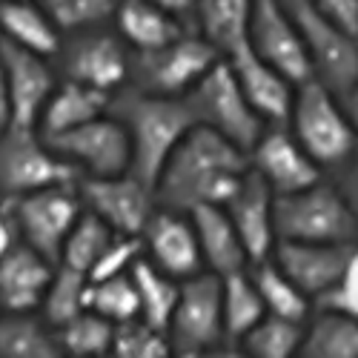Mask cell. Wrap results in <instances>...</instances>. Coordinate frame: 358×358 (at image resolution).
I'll return each mask as SVG.
<instances>
[{
  "mask_svg": "<svg viewBox=\"0 0 358 358\" xmlns=\"http://www.w3.org/2000/svg\"><path fill=\"white\" fill-rule=\"evenodd\" d=\"M250 152L215 129L195 124L172 149L158 181L161 206L189 213L201 203H227L250 175Z\"/></svg>",
  "mask_w": 358,
  "mask_h": 358,
  "instance_id": "obj_1",
  "label": "cell"
},
{
  "mask_svg": "<svg viewBox=\"0 0 358 358\" xmlns=\"http://www.w3.org/2000/svg\"><path fill=\"white\" fill-rule=\"evenodd\" d=\"M109 112L127 127L132 143V175L155 189V181L172 149L195 127L187 98L152 95L138 86H124L112 95Z\"/></svg>",
  "mask_w": 358,
  "mask_h": 358,
  "instance_id": "obj_2",
  "label": "cell"
},
{
  "mask_svg": "<svg viewBox=\"0 0 358 358\" xmlns=\"http://www.w3.org/2000/svg\"><path fill=\"white\" fill-rule=\"evenodd\" d=\"M287 127L327 175L341 166L358 146V129L350 121L341 95L315 78L295 89Z\"/></svg>",
  "mask_w": 358,
  "mask_h": 358,
  "instance_id": "obj_3",
  "label": "cell"
},
{
  "mask_svg": "<svg viewBox=\"0 0 358 358\" xmlns=\"http://www.w3.org/2000/svg\"><path fill=\"white\" fill-rule=\"evenodd\" d=\"M278 241L307 244H358V224L333 178L298 192L275 195Z\"/></svg>",
  "mask_w": 358,
  "mask_h": 358,
  "instance_id": "obj_4",
  "label": "cell"
},
{
  "mask_svg": "<svg viewBox=\"0 0 358 358\" xmlns=\"http://www.w3.org/2000/svg\"><path fill=\"white\" fill-rule=\"evenodd\" d=\"M184 98L195 115V124L215 129L218 135H224L235 146L247 149V152L264 135V129L270 127L247 101L227 57H221Z\"/></svg>",
  "mask_w": 358,
  "mask_h": 358,
  "instance_id": "obj_5",
  "label": "cell"
},
{
  "mask_svg": "<svg viewBox=\"0 0 358 358\" xmlns=\"http://www.w3.org/2000/svg\"><path fill=\"white\" fill-rule=\"evenodd\" d=\"M166 336L175 355H215L221 350L232 352L224 333V304H221V275L203 270L181 281L178 304Z\"/></svg>",
  "mask_w": 358,
  "mask_h": 358,
  "instance_id": "obj_6",
  "label": "cell"
},
{
  "mask_svg": "<svg viewBox=\"0 0 358 358\" xmlns=\"http://www.w3.org/2000/svg\"><path fill=\"white\" fill-rule=\"evenodd\" d=\"M75 181H80V172L35 127L12 124L0 135V192L3 198H17Z\"/></svg>",
  "mask_w": 358,
  "mask_h": 358,
  "instance_id": "obj_7",
  "label": "cell"
},
{
  "mask_svg": "<svg viewBox=\"0 0 358 358\" xmlns=\"http://www.w3.org/2000/svg\"><path fill=\"white\" fill-rule=\"evenodd\" d=\"M221 61L215 46L206 43L195 29L184 32L158 49L132 55L129 86H138L152 95L184 98L189 89Z\"/></svg>",
  "mask_w": 358,
  "mask_h": 358,
  "instance_id": "obj_8",
  "label": "cell"
},
{
  "mask_svg": "<svg viewBox=\"0 0 358 358\" xmlns=\"http://www.w3.org/2000/svg\"><path fill=\"white\" fill-rule=\"evenodd\" d=\"M132 46L117 29L112 32L106 26H92L64 35L57 61H61L64 78L115 95L132 78Z\"/></svg>",
  "mask_w": 358,
  "mask_h": 358,
  "instance_id": "obj_9",
  "label": "cell"
},
{
  "mask_svg": "<svg viewBox=\"0 0 358 358\" xmlns=\"http://www.w3.org/2000/svg\"><path fill=\"white\" fill-rule=\"evenodd\" d=\"M284 6L304 38L315 80L344 95L350 86L358 83V35L318 12L313 0H284Z\"/></svg>",
  "mask_w": 358,
  "mask_h": 358,
  "instance_id": "obj_10",
  "label": "cell"
},
{
  "mask_svg": "<svg viewBox=\"0 0 358 358\" xmlns=\"http://www.w3.org/2000/svg\"><path fill=\"white\" fill-rule=\"evenodd\" d=\"M9 210L17 221L20 241L43 252L49 261H61V250L75 221L83 213V198L75 184H57L38 192H26L17 198H6Z\"/></svg>",
  "mask_w": 358,
  "mask_h": 358,
  "instance_id": "obj_11",
  "label": "cell"
},
{
  "mask_svg": "<svg viewBox=\"0 0 358 358\" xmlns=\"http://www.w3.org/2000/svg\"><path fill=\"white\" fill-rule=\"evenodd\" d=\"M80 178H112L132 172V143L127 127L112 112H103L49 141Z\"/></svg>",
  "mask_w": 358,
  "mask_h": 358,
  "instance_id": "obj_12",
  "label": "cell"
},
{
  "mask_svg": "<svg viewBox=\"0 0 358 358\" xmlns=\"http://www.w3.org/2000/svg\"><path fill=\"white\" fill-rule=\"evenodd\" d=\"M250 46L258 57H264L273 69L301 86L315 78L310 52L298 32L292 15L287 12L284 0H255L252 23H250Z\"/></svg>",
  "mask_w": 358,
  "mask_h": 358,
  "instance_id": "obj_13",
  "label": "cell"
},
{
  "mask_svg": "<svg viewBox=\"0 0 358 358\" xmlns=\"http://www.w3.org/2000/svg\"><path fill=\"white\" fill-rule=\"evenodd\" d=\"M78 189L86 210L101 215L121 235H141L149 215L158 206L155 189L132 172L112 178H80Z\"/></svg>",
  "mask_w": 358,
  "mask_h": 358,
  "instance_id": "obj_14",
  "label": "cell"
},
{
  "mask_svg": "<svg viewBox=\"0 0 358 358\" xmlns=\"http://www.w3.org/2000/svg\"><path fill=\"white\" fill-rule=\"evenodd\" d=\"M250 166L258 172L275 195L298 192L318 184L327 172L292 135L287 124H270L250 149Z\"/></svg>",
  "mask_w": 358,
  "mask_h": 358,
  "instance_id": "obj_15",
  "label": "cell"
},
{
  "mask_svg": "<svg viewBox=\"0 0 358 358\" xmlns=\"http://www.w3.org/2000/svg\"><path fill=\"white\" fill-rule=\"evenodd\" d=\"M358 244H307V241H278L273 261L289 275V281L301 289L313 307L333 295L347 270Z\"/></svg>",
  "mask_w": 358,
  "mask_h": 358,
  "instance_id": "obj_16",
  "label": "cell"
},
{
  "mask_svg": "<svg viewBox=\"0 0 358 358\" xmlns=\"http://www.w3.org/2000/svg\"><path fill=\"white\" fill-rule=\"evenodd\" d=\"M141 238H143V258H149L158 270H164L178 281H187L206 270L189 213L169 210V206L158 203Z\"/></svg>",
  "mask_w": 358,
  "mask_h": 358,
  "instance_id": "obj_17",
  "label": "cell"
},
{
  "mask_svg": "<svg viewBox=\"0 0 358 358\" xmlns=\"http://www.w3.org/2000/svg\"><path fill=\"white\" fill-rule=\"evenodd\" d=\"M49 61L52 57L23 49L9 38H0V66H3V75H6L12 115L17 127L38 129L41 124V115L57 86V78Z\"/></svg>",
  "mask_w": 358,
  "mask_h": 358,
  "instance_id": "obj_18",
  "label": "cell"
},
{
  "mask_svg": "<svg viewBox=\"0 0 358 358\" xmlns=\"http://www.w3.org/2000/svg\"><path fill=\"white\" fill-rule=\"evenodd\" d=\"M227 213L241 235V241L250 255V266L270 258L278 235H275V192L258 172L250 169L244 184L235 189V195L224 203Z\"/></svg>",
  "mask_w": 358,
  "mask_h": 358,
  "instance_id": "obj_19",
  "label": "cell"
},
{
  "mask_svg": "<svg viewBox=\"0 0 358 358\" xmlns=\"http://www.w3.org/2000/svg\"><path fill=\"white\" fill-rule=\"evenodd\" d=\"M227 61H229L238 83H241L247 101L252 103V109L264 117V121L266 124H287L298 86L289 78H284L278 69H273L264 57H258L255 49L250 46V41L241 49H235Z\"/></svg>",
  "mask_w": 358,
  "mask_h": 358,
  "instance_id": "obj_20",
  "label": "cell"
},
{
  "mask_svg": "<svg viewBox=\"0 0 358 358\" xmlns=\"http://www.w3.org/2000/svg\"><path fill=\"white\" fill-rule=\"evenodd\" d=\"M57 264L26 241L0 255V310L35 313L55 278Z\"/></svg>",
  "mask_w": 358,
  "mask_h": 358,
  "instance_id": "obj_21",
  "label": "cell"
},
{
  "mask_svg": "<svg viewBox=\"0 0 358 358\" xmlns=\"http://www.w3.org/2000/svg\"><path fill=\"white\" fill-rule=\"evenodd\" d=\"M192 227L198 232V244L203 255V266L215 275H229L238 270H247L250 255L247 247L238 235L227 206L221 203H201L195 210H189Z\"/></svg>",
  "mask_w": 358,
  "mask_h": 358,
  "instance_id": "obj_22",
  "label": "cell"
},
{
  "mask_svg": "<svg viewBox=\"0 0 358 358\" xmlns=\"http://www.w3.org/2000/svg\"><path fill=\"white\" fill-rule=\"evenodd\" d=\"M109 103H112V95L109 92H101V89H92V86H83L78 80H69V78H61L55 86V92L41 115V124H38V132L52 141L57 135H64L92 117L109 112Z\"/></svg>",
  "mask_w": 358,
  "mask_h": 358,
  "instance_id": "obj_23",
  "label": "cell"
},
{
  "mask_svg": "<svg viewBox=\"0 0 358 358\" xmlns=\"http://www.w3.org/2000/svg\"><path fill=\"white\" fill-rule=\"evenodd\" d=\"M0 35L43 57H57L64 32L41 0H0Z\"/></svg>",
  "mask_w": 358,
  "mask_h": 358,
  "instance_id": "obj_24",
  "label": "cell"
},
{
  "mask_svg": "<svg viewBox=\"0 0 358 358\" xmlns=\"http://www.w3.org/2000/svg\"><path fill=\"white\" fill-rule=\"evenodd\" d=\"M115 29L132 52H149L189 32V23L158 6L155 0H124L115 12Z\"/></svg>",
  "mask_w": 358,
  "mask_h": 358,
  "instance_id": "obj_25",
  "label": "cell"
},
{
  "mask_svg": "<svg viewBox=\"0 0 358 358\" xmlns=\"http://www.w3.org/2000/svg\"><path fill=\"white\" fill-rule=\"evenodd\" d=\"M255 0H198L192 12V29L218 49L221 57H229L250 41Z\"/></svg>",
  "mask_w": 358,
  "mask_h": 358,
  "instance_id": "obj_26",
  "label": "cell"
},
{
  "mask_svg": "<svg viewBox=\"0 0 358 358\" xmlns=\"http://www.w3.org/2000/svg\"><path fill=\"white\" fill-rule=\"evenodd\" d=\"M304 358H358V318L341 307L318 304L304 321Z\"/></svg>",
  "mask_w": 358,
  "mask_h": 358,
  "instance_id": "obj_27",
  "label": "cell"
},
{
  "mask_svg": "<svg viewBox=\"0 0 358 358\" xmlns=\"http://www.w3.org/2000/svg\"><path fill=\"white\" fill-rule=\"evenodd\" d=\"M57 330L35 313H0V358H61Z\"/></svg>",
  "mask_w": 358,
  "mask_h": 358,
  "instance_id": "obj_28",
  "label": "cell"
},
{
  "mask_svg": "<svg viewBox=\"0 0 358 358\" xmlns=\"http://www.w3.org/2000/svg\"><path fill=\"white\" fill-rule=\"evenodd\" d=\"M221 304H224L227 344L238 350L241 338L266 315V304L258 292V284L250 273V266L221 278Z\"/></svg>",
  "mask_w": 358,
  "mask_h": 358,
  "instance_id": "obj_29",
  "label": "cell"
},
{
  "mask_svg": "<svg viewBox=\"0 0 358 358\" xmlns=\"http://www.w3.org/2000/svg\"><path fill=\"white\" fill-rule=\"evenodd\" d=\"M132 278L138 287V298H141V318L149 321L158 330H166L175 304H178V292H181V281L166 275L164 270L149 261V258H138L132 266Z\"/></svg>",
  "mask_w": 358,
  "mask_h": 358,
  "instance_id": "obj_30",
  "label": "cell"
},
{
  "mask_svg": "<svg viewBox=\"0 0 358 358\" xmlns=\"http://www.w3.org/2000/svg\"><path fill=\"white\" fill-rule=\"evenodd\" d=\"M250 273L258 284V292H261L270 315H281V318H289V321H307L310 318L313 301L289 281V275L273 261V255L252 264Z\"/></svg>",
  "mask_w": 358,
  "mask_h": 358,
  "instance_id": "obj_31",
  "label": "cell"
},
{
  "mask_svg": "<svg viewBox=\"0 0 358 358\" xmlns=\"http://www.w3.org/2000/svg\"><path fill=\"white\" fill-rule=\"evenodd\" d=\"M301 341H304V321H289L266 313L241 338L238 350L252 358H292L301 352Z\"/></svg>",
  "mask_w": 358,
  "mask_h": 358,
  "instance_id": "obj_32",
  "label": "cell"
},
{
  "mask_svg": "<svg viewBox=\"0 0 358 358\" xmlns=\"http://www.w3.org/2000/svg\"><path fill=\"white\" fill-rule=\"evenodd\" d=\"M112 238H115V229L101 215H95L92 210L83 206L80 218L75 221L72 232L66 235V244L61 250V261L57 264H66V266H72V270L89 275L92 266L98 264V258L103 255V250L109 247Z\"/></svg>",
  "mask_w": 358,
  "mask_h": 358,
  "instance_id": "obj_33",
  "label": "cell"
},
{
  "mask_svg": "<svg viewBox=\"0 0 358 358\" xmlns=\"http://www.w3.org/2000/svg\"><path fill=\"white\" fill-rule=\"evenodd\" d=\"M115 324L95 310H83L72 321L57 327V341L64 347V355L72 358H103L112 355Z\"/></svg>",
  "mask_w": 358,
  "mask_h": 358,
  "instance_id": "obj_34",
  "label": "cell"
},
{
  "mask_svg": "<svg viewBox=\"0 0 358 358\" xmlns=\"http://www.w3.org/2000/svg\"><path fill=\"white\" fill-rule=\"evenodd\" d=\"M86 310H95L112 324H124L141 318V298L132 273L115 275L103 281H89L86 287Z\"/></svg>",
  "mask_w": 358,
  "mask_h": 358,
  "instance_id": "obj_35",
  "label": "cell"
},
{
  "mask_svg": "<svg viewBox=\"0 0 358 358\" xmlns=\"http://www.w3.org/2000/svg\"><path fill=\"white\" fill-rule=\"evenodd\" d=\"M86 287H89V275L72 270L66 264H57L55 278H52V284L43 295V304H41L43 318L55 330L86 310Z\"/></svg>",
  "mask_w": 358,
  "mask_h": 358,
  "instance_id": "obj_36",
  "label": "cell"
},
{
  "mask_svg": "<svg viewBox=\"0 0 358 358\" xmlns=\"http://www.w3.org/2000/svg\"><path fill=\"white\" fill-rule=\"evenodd\" d=\"M115 358H166L172 355V344L166 330H158L143 318H132L124 324H115L112 338Z\"/></svg>",
  "mask_w": 358,
  "mask_h": 358,
  "instance_id": "obj_37",
  "label": "cell"
},
{
  "mask_svg": "<svg viewBox=\"0 0 358 358\" xmlns=\"http://www.w3.org/2000/svg\"><path fill=\"white\" fill-rule=\"evenodd\" d=\"M46 12L61 26V32H80V29L106 26L115 20V12L124 0H41Z\"/></svg>",
  "mask_w": 358,
  "mask_h": 358,
  "instance_id": "obj_38",
  "label": "cell"
},
{
  "mask_svg": "<svg viewBox=\"0 0 358 358\" xmlns=\"http://www.w3.org/2000/svg\"><path fill=\"white\" fill-rule=\"evenodd\" d=\"M138 258H143V238L141 235H121V232H115L109 247L103 250V255L92 266V273H89V281H103V278H115V275H127V273H132V266H135Z\"/></svg>",
  "mask_w": 358,
  "mask_h": 358,
  "instance_id": "obj_39",
  "label": "cell"
},
{
  "mask_svg": "<svg viewBox=\"0 0 358 358\" xmlns=\"http://www.w3.org/2000/svg\"><path fill=\"white\" fill-rule=\"evenodd\" d=\"M318 304L341 307V310H347V313H352V315L358 318V247H355V252H352L350 270H347V275H344L341 287H338L333 295H327L324 301H318ZM318 304H315V307H318Z\"/></svg>",
  "mask_w": 358,
  "mask_h": 358,
  "instance_id": "obj_40",
  "label": "cell"
},
{
  "mask_svg": "<svg viewBox=\"0 0 358 358\" xmlns=\"http://www.w3.org/2000/svg\"><path fill=\"white\" fill-rule=\"evenodd\" d=\"M330 178L336 181V187L341 189L344 201L350 203V210L355 215V224H358V146L352 149V155L341 166H336L330 172Z\"/></svg>",
  "mask_w": 358,
  "mask_h": 358,
  "instance_id": "obj_41",
  "label": "cell"
},
{
  "mask_svg": "<svg viewBox=\"0 0 358 358\" xmlns=\"http://www.w3.org/2000/svg\"><path fill=\"white\" fill-rule=\"evenodd\" d=\"M313 6L344 26L347 32L358 35V0H313Z\"/></svg>",
  "mask_w": 358,
  "mask_h": 358,
  "instance_id": "obj_42",
  "label": "cell"
},
{
  "mask_svg": "<svg viewBox=\"0 0 358 358\" xmlns=\"http://www.w3.org/2000/svg\"><path fill=\"white\" fill-rule=\"evenodd\" d=\"M15 244H20V229L9 210V203L0 206V255H6Z\"/></svg>",
  "mask_w": 358,
  "mask_h": 358,
  "instance_id": "obj_43",
  "label": "cell"
},
{
  "mask_svg": "<svg viewBox=\"0 0 358 358\" xmlns=\"http://www.w3.org/2000/svg\"><path fill=\"white\" fill-rule=\"evenodd\" d=\"M12 124H15V115H12V98H9V86H6L3 66H0V135H3Z\"/></svg>",
  "mask_w": 358,
  "mask_h": 358,
  "instance_id": "obj_44",
  "label": "cell"
},
{
  "mask_svg": "<svg viewBox=\"0 0 358 358\" xmlns=\"http://www.w3.org/2000/svg\"><path fill=\"white\" fill-rule=\"evenodd\" d=\"M155 3L164 6L166 12H172L175 17H181L184 23L192 26V12H195V6H198V0H155Z\"/></svg>",
  "mask_w": 358,
  "mask_h": 358,
  "instance_id": "obj_45",
  "label": "cell"
},
{
  "mask_svg": "<svg viewBox=\"0 0 358 358\" xmlns=\"http://www.w3.org/2000/svg\"><path fill=\"white\" fill-rule=\"evenodd\" d=\"M341 103H344V109H347V115H350L352 127L358 129V83H355V86H350L347 92L341 95Z\"/></svg>",
  "mask_w": 358,
  "mask_h": 358,
  "instance_id": "obj_46",
  "label": "cell"
},
{
  "mask_svg": "<svg viewBox=\"0 0 358 358\" xmlns=\"http://www.w3.org/2000/svg\"><path fill=\"white\" fill-rule=\"evenodd\" d=\"M0 198H3V192H0Z\"/></svg>",
  "mask_w": 358,
  "mask_h": 358,
  "instance_id": "obj_47",
  "label": "cell"
},
{
  "mask_svg": "<svg viewBox=\"0 0 358 358\" xmlns=\"http://www.w3.org/2000/svg\"><path fill=\"white\" fill-rule=\"evenodd\" d=\"M0 38H3V35H0Z\"/></svg>",
  "mask_w": 358,
  "mask_h": 358,
  "instance_id": "obj_48",
  "label": "cell"
}]
</instances>
